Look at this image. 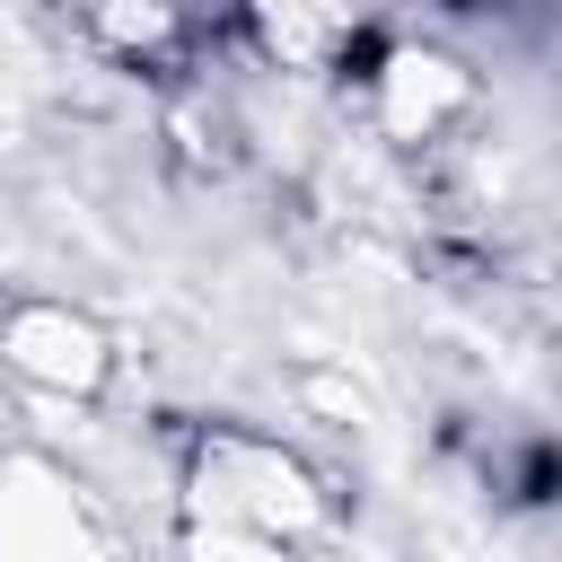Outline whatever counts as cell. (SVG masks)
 <instances>
[{"label":"cell","instance_id":"4","mask_svg":"<svg viewBox=\"0 0 562 562\" xmlns=\"http://www.w3.org/2000/svg\"><path fill=\"white\" fill-rule=\"evenodd\" d=\"M474 114V70L448 44H386L369 70V123L395 149H430L448 123Z\"/></svg>","mask_w":562,"mask_h":562},{"label":"cell","instance_id":"1","mask_svg":"<svg viewBox=\"0 0 562 562\" xmlns=\"http://www.w3.org/2000/svg\"><path fill=\"white\" fill-rule=\"evenodd\" d=\"M193 518H228V527H255V536L299 553L325 527V492H316L307 457H290L272 430L220 422L193 448Z\"/></svg>","mask_w":562,"mask_h":562},{"label":"cell","instance_id":"6","mask_svg":"<svg viewBox=\"0 0 562 562\" xmlns=\"http://www.w3.org/2000/svg\"><path fill=\"white\" fill-rule=\"evenodd\" d=\"M88 44H105V53L140 61V70H167L193 44V18L167 9V0H105V9H88Z\"/></svg>","mask_w":562,"mask_h":562},{"label":"cell","instance_id":"3","mask_svg":"<svg viewBox=\"0 0 562 562\" xmlns=\"http://www.w3.org/2000/svg\"><path fill=\"white\" fill-rule=\"evenodd\" d=\"M0 369L26 395L97 404L114 386V334L88 307H70V299H9L0 307Z\"/></svg>","mask_w":562,"mask_h":562},{"label":"cell","instance_id":"5","mask_svg":"<svg viewBox=\"0 0 562 562\" xmlns=\"http://www.w3.org/2000/svg\"><path fill=\"white\" fill-rule=\"evenodd\" d=\"M237 44H246L263 70H299V79H325V70H351V61H360V79H369L378 53H386V35H378L369 18H351V9H307V0H255V9L237 18Z\"/></svg>","mask_w":562,"mask_h":562},{"label":"cell","instance_id":"8","mask_svg":"<svg viewBox=\"0 0 562 562\" xmlns=\"http://www.w3.org/2000/svg\"><path fill=\"white\" fill-rule=\"evenodd\" d=\"M0 114H9V105H0Z\"/></svg>","mask_w":562,"mask_h":562},{"label":"cell","instance_id":"9","mask_svg":"<svg viewBox=\"0 0 562 562\" xmlns=\"http://www.w3.org/2000/svg\"><path fill=\"white\" fill-rule=\"evenodd\" d=\"M553 562H562V553H553Z\"/></svg>","mask_w":562,"mask_h":562},{"label":"cell","instance_id":"7","mask_svg":"<svg viewBox=\"0 0 562 562\" xmlns=\"http://www.w3.org/2000/svg\"><path fill=\"white\" fill-rule=\"evenodd\" d=\"M184 553H193V562H299L290 544H272V536H255V527H228V518H193Z\"/></svg>","mask_w":562,"mask_h":562},{"label":"cell","instance_id":"2","mask_svg":"<svg viewBox=\"0 0 562 562\" xmlns=\"http://www.w3.org/2000/svg\"><path fill=\"white\" fill-rule=\"evenodd\" d=\"M0 562H114L79 474L44 448H0Z\"/></svg>","mask_w":562,"mask_h":562}]
</instances>
